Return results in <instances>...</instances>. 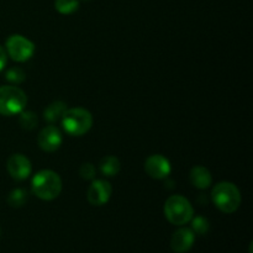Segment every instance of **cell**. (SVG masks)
I'll use <instances>...</instances> for the list:
<instances>
[{"label":"cell","instance_id":"cell-1","mask_svg":"<svg viewBox=\"0 0 253 253\" xmlns=\"http://www.w3.org/2000/svg\"><path fill=\"white\" fill-rule=\"evenodd\" d=\"M32 192L42 200H53L61 194L62 180L56 172L49 169L40 170L32 178Z\"/></svg>","mask_w":253,"mask_h":253},{"label":"cell","instance_id":"cell-2","mask_svg":"<svg viewBox=\"0 0 253 253\" xmlns=\"http://www.w3.org/2000/svg\"><path fill=\"white\" fill-rule=\"evenodd\" d=\"M211 199L215 207L225 214H232L241 204V194L234 183H217L211 192Z\"/></svg>","mask_w":253,"mask_h":253},{"label":"cell","instance_id":"cell-3","mask_svg":"<svg viewBox=\"0 0 253 253\" xmlns=\"http://www.w3.org/2000/svg\"><path fill=\"white\" fill-rule=\"evenodd\" d=\"M62 126L71 136H82L88 132L93 125V116L82 108L67 109L62 116Z\"/></svg>","mask_w":253,"mask_h":253},{"label":"cell","instance_id":"cell-4","mask_svg":"<svg viewBox=\"0 0 253 253\" xmlns=\"http://www.w3.org/2000/svg\"><path fill=\"white\" fill-rule=\"evenodd\" d=\"M165 215L168 221L177 226L188 224L192 221L194 209L189 200L182 195H172L165 204Z\"/></svg>","mask_w":253,"mask_h":253},{"label":"cell","instance_id":"cell-5","mask_svg":"<svg viewBox=\"0 0 253 253\" xmlns=\"http://www.w3.org/2000/svg\"><path fill=\"white\" fill-rule=\"evenodd\" d=\"M27 104V96L14 85L0 86V115L12 116L20 114Z\"/></svg>","mask_w":253,"mask_h":253},{"label":"cell","instance_id":"cell-6","mask_svg":"<svg viewBox=\"0 0 253 253\" xmlns=\"http://www.w3.org/2000/svg\"><path fill=\"white\" fill-rule=\"evenodd\" d=\"M5 47H6L7 56L16 62L29 61L35 53L34 42L21 35H11L7 37Z\"/></svg>","mask_w":253,"mask_h":253},{"label":"cell","instance_id":"cell-7","mask_svg":"<svg viewBox=\"0 0 253 253\" xmlns=\"http://www.w3.org/2000/svg\"><path fill=\"white\" fill-rule=\"evenodd\" d=\"M111 185L108 180L104 179H96L93 180V183L89 187L88 193H86V198L88 202L94 207H101L105 205L109 202L111 197Z\"/></svg>","mask_w":253,"mask_h":253},{"label":"cell","instance_id":"cell-8","mask_svg":"<svg viewBox=\"0 0 253 253\" xmlns=\"http://www.w3.org/2000/svg\"><path fill=\"white\" fill-rule=\"evenodd\" d=\"M6 168L9 174L14 178L15 180H25L31 174V162L29 158L20 153L10 156L6 162Z\"/></svg>","mask_w":253,"mask_h":253},{"label":"cell","instance_id":"cell-9","mask_svg":"<svg viewBox=\"0 0 253 253\" xmlns=\"http://www.w3.org/2000/svg\"><path fill=\"white\" fill-rule=\"evenodd\" d=\"M62 133L58 127L56 126H46L42 128L37 137V143H39L40 148L44 152H54L58 150L62 145Z\"/></svg>","mask_w":253,"mask_h":253},{"label":"cell","instance_id":"cell-10","mask_svg":"<svg viewBox=\"0 0 253 253\" xmlns=\"http://www.w3.org/2000/svg\"><path fill=\"white\" fill-rule=\"evenodd\" d=\"M145 170L153 179H165L170 173V163L165 156L152 155L146 160Z\"/></svg>","mask_w":253,"mask_h":253},{"label":"cell","instance_id":"cell-11","mask_svg":"<svg viewBox=\"0 0 253 253\" xmlns=\"http://www.w3.org/2000/svg\"><path fill=\"white\" fill-rule=\"evenodd\" d=\"M195 241V234L188 227H182L173 234L170 240V247L175 253H185L193 247Z\"/></svg>","mask_w":253,"mask_h":253},{"label":"cell","instance_id":"cell-12","mask_svg":"<svg viewBox=\"0 0 253 253\" xmlns=\"http://www.w3.org/2000/svg\"><path fill=\"white\" fill-rule=\"evenodd\" d=\"M190 183L193 187L198 188V189H207L211 185L212 178L208 168L203 167V166H195L190 170Z\"/></svg>","mask_w":253,"mask_h":253},{"label":"cell","instance_id":"cell-13","mask_svg":"<svg viewBox=\"0 0 253 253\" xmlns=\"http://www.w3.org/2000/svg\"><path fill=\"white\" fill-rule=\"evenodd\" d=\"M67 110V104L63 101H53L49 104L43 111V118L44 120L48 123H56L59 119H62L63 114Z\"/></svg>","mask_w":253,"mask_h":253},{"label":"cell","instance_id":"cell-14","mask_svg":"<svg viewBox=\"0 0 253 253\" xmlns=\"http://www.w3.org/2000/svg\"><path fill=\"white\" fill-rule=\"evenodd\" d=\"M99 168L100 172L106 177H115L119 172H120V161L115 156H106L99 163Z\"/></svg>","mask_w":253,"mask_h":253},{"label":"cell","instance_id":"cell-15","mask_svg":"<svg viewBox=\"0 0 253 253\" xmlns=\"http://www.w3.org/2000/svg\"><path fill=\"white\" fill-rule=\"evenodd\" d=\"M54 7L59 14L69 15L77 11L79 7L78 0H56L54 1Z\"/></svg>","mask_w":253,"mask_h":253},{"label":"cell","instance_id":"cell-16","mask_svg":"<svg viewBox=\"0 0 253 253\" xmlns=\"http://www.w3.org/2000/svg\"><path fill=\"white\" fill-rule=\"evenodd\" d=\"M27 192L24 189H14L7 197V203L12 208H20L26 203Z\"/></svg>","mask_w":253,"mask_h":253},{"label":"cell","instance_id":"cell-17","mask_svg":"<svg viewBox=\"0 0 253 253\" xmlns=\"http://www.w3.org/2000/svg\"><path fill=\"white\" fill-rule=\"evenodd\" d=\"M192 229H193V232L197 235H205L208 234V231H209V221H208V219H205V217L203 216H197L194 217V219H192Z\"/></svg>","mask_w":253,"mask_h":253},{"label":"cell","instance_id":"cell-18","mask_svg":"<svg viewBox=\"0 0 253 253\" xmlns=\"http://www.w3.org/2000/svg\"><path fill=\"white\" fill-rule=\"evenodd\" d=\"M37 116L32 111H24L20 116V125L26 130H32L37 125Z\"/></svg>","mask_w":253,"mask_h":253},{"label":"cell","instance_id":"cell-19","mask_svg":"<svg viewBox=\"0 0 253 253\" xmlns=\"http://www.w3.org/2000/svg\"><path fill=\"white\" fill-rule=\"evenodd\" d=\"M5 78L9 82H11V83L20 84L24 82L25 73L21 68H19V67H12V68L7 69L6 74H5Z\"/></svg>","mask_w":253,"mask_h":253},{"label":"cell","instance_id":"cell-20","mask_svg":"<svg viewBox=\"0 0 253 253\" xmlns=\"http://www.w3.org/2000/svg\"><path fill=\"white\" fill-rule=\"evenodd\" d=\"M79 175L85 180H91L95 177V167L91 163H83L79 168Z\"/></svg>","mask_w":253,"mask_h":253},{"label":"cell","instance_id":"cell-21","mask_svg":"<svg viewBox=\"0 0 253 253\" xmlns=\"http://www.w3.org/2000/svg\"><path fill=\"white\" fill-rule=\"evenodd\" d=\"M6 62H7V53L1 46H0V72L5 68L6 66Z\"/></svg>","mask_w":253,"mask_h":253}]
</instances>
